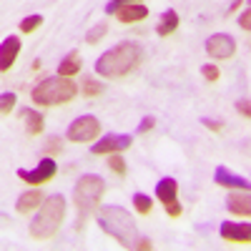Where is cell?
Wrapping results in <instances>:
<instances>
[{
    "mask_svg": "<svg viewBox=\"0 0 251 251\" xmlns=\"http://www.w3.org/2000/svg\"><path fill=\"white\" fill-rule=\"evenodd\" d=\"M141 60H143V48L133 40H123L96 60V73L100 78H123L131 71H136Z\"/></svg>",
    "mask_w": 251,
    "mask_h": 251,
    "instance_id": "obj_1",
    "label": "cell"
},
{
    "mask_svg": "<svg viewBox=\"0 0 251 251\" xmlns=\"http://www.w3.org/2000/svg\"><path fill=\"white\" fill-rule=\"evenodd\" d=\"M98 226L106 234H111L123 249H133L136 241H138L136 221L121 206H100V211H98Z\"/></svg>",
    "mask_w": 251,
    "mask_h": 251,
    "instance_id": "obj_2",
    "label": "cell"
},
{
    "mask_svg": "<svg viewBox=\"0 0 251 251\" xmlns=\"http://www.w3.org/2000/svg\"><path fill=\"white\" fill-rule=\"evenodd\" d=\"M103 191H106V181H103L98 174H88L83 176L75 188H73V206L78 211V221H75V228H83L86 219L91 216V211L98 206Z\"/></svg>",
    "mask_w": 251,
    "mask_h": 251,
    "instance_id": "obj_3",
    "label": "cell"
},
{
    "mask_svg": "<svg viewBox=\"0 0 251 251\" xmlns=\"http://www.w3.org/2000/svg\"><path fill=\"white\" fill-rule=\"evenodd\" d=\"M66 216V199L63 194H53L40 203V211L30 221V236L33 239H50Z\"/></svg>",
    "mask_w": 251,
    "mask_h": 251,
    "instance_id": "obj_4",
    "label": "cell"
},
{
    "mask_svg": "<svg viewBox=\"0 0 251 251\" xmlns=\"http://www.w3.org/2000/svg\"><path fill=\"white\" fill-rule=\"evenodd\" d=\"M75 83L66 75H55V78H46L40 80L38 86L33 88L30 98L33 103H38V106H63V103L73 100L75 96Z\"/></svg>",
    "mask_w": 251,
    "mask_h": 251,
    "instance_id": "obj_5",
    "label": "cell"
},
{
    "mask_svg": "<svg viewBox=\"0 0 251 251\" xmlns=\"http://www.w3.org/2000/svg\"><path fill=\"white\" fill-rule=\"evenodd\" d=\"M98 133H100V121L96 116H80L68 126V141H73V143L93 141V138H98Z\"/></svg>",
    "mask_w": 251,
    "mask_h": 251,
    "instance_id": "obj_6",
    "label": "cell"
},
{
    "mask_svg": "<svg viewBox=\"0 0 251 251\" xmlns=\"http://www.w3.org/2000/svg\"><path fill=\"white\" fill-rule=\"evenodd\" d=\"M58 171V166L53 161V156H46L43 161H40L33 171H25V169H18V178H23L25 183L30 186H40V183H48Z\"/></svg>",
    "mask_w": 251,
    "mask_h": 251,
    "instance_id": "obj_7",
    "label": "cell"
},
{
    "mask_svg": "<svg viewBox=\"0 0 251 251\" xmlns=\"http://www.w3.org/2000/svg\"><path fill=\"white\" fill-rule=\"evenodd\" d=\"M206 53L216 58V60H226L236 53V40L226 33H214L211 38L206 40Z\"/></svg>",
    "mask_w": 251,
    "mask_h": 251,
    "instance_id": "obj_8",
    "label": "cell"
},
{
    "mask_svg": "<svg viewBox=\"0 0 251 251\" xmlns=\"http://www.w3.org/2000/svg\"><path fill=\"white\" fill-rule=\"evenodd\" d=\"M131 136H123V133H108V136H103L98 143H93V153L96 156H108V153H118L123 149H128L131 146Z\"/></svg>",
    "mask_w": 251,
    "mask_h": 251,
    "instance_id": "obj_9",
    "label": "cell"
},
{
    "mask_svg": "<svg viewBox=\"0 0 251 251\" xmlns=\"http://www.w3.org/2000/svg\"><path fill=\"white\" fill-rule=\"evenodd\" d=\"M219 234L224 241H234V244H251V224L244 221H224Z\"/></svg>",
    "mask_w": 251,
    "mask_h": 251,
    "instance_id": "obj_10",
    "label": "cell"
},
{
    "mask_svg": "<svg viewBox=\"0 0 251 251\" xmlns=\"http://www.w3.org/2000/svg\"><path fill=\"white\" fill-rule=\"evenodd\" d=\"M214 181L224 188H241V191H251V181H246L244 176L239 174H231L226 166H219L216 174H214Z\"/></svg>",
    "mask_w": 251,
    "mask_h": 251,
    "instance_id": "obj_11",
    "label": "cell"
},
{
    "mask_svg": "<svg viewBox=\"0 0 251 251\" xmlns=\"http://www.w3.org/2000/svg\"><path fill=\"white\" fill-rule=\"evenodd\" d=\"M20 53V38L18 35H8L3 40V46H0V68L3 71H10L13 63Z\"/></svg>",
    "mask_w": 251,
    "mask_h": 251,
    "instance_id": "obj_12",
    "label": "cell"
},
{
    "mask_svg": "<svg viewBox=\"0 0 251 251\" xmlns=\"http://www.w3.org/2000/svg\"><path fill=\"white\" fill-rule=\"evenodd\" d=\"M226 208L234 216L251 219V191H246V194H231V196H228V201H226Z\"/></svg>",
    "mask_w": 251,
    "mask_h": 251,
    "instance_id": "obj_13",
    "label": "cell"
},
{
    "mask_svg": "<svg viewBox=\"0 0 251 251\" xmlns=\"http://www.w3.org/2000/svg\"><path fill=\"white\" fill-rule=\"evenodd\" d=\"M118 20L121 23H138V20H146V15H149V8L141 5V3H128L116 10Z\"/></svg>",
    "mask_w": 251,
    "mask_h": 251,
    "instance_id": "obj_14",
    "label": "cell"
},
{
    "mask_svg": "<svg viewBox=\"0 0 251 251\" xmlns=\"http://www.w3.org/2000/svg\"><path fill=\"white\" fill-rule=\"evenodd\" d=\"M176 196H178V181L176 178H161L158 183H156V199L166 206V203H171V201H176Z\"/></svg>",
    "mask_w": 251,
    "mask_h": 251,
    "instance_id": "obj_15",
    "label": "cell"
},
{
    "mask_svg": "<svg viewBox=\"0 0 251 251\" xmlns=\"http://www.w3.org/2000/svg\"><path fill=\"white\" fill-rule=\"evenodd\" d=\"M43 201H46V199H43V194H40L38 188H33V191H28V194H23V196L18 199L15 211H18V214H30L33 208H38Z\"/></svg>",
    "mask_w": 251,
    "mask_h": 251,
    "instance_id": "obj_16",
    "label": "cell"
},
{
    "mask_svg": "<svg viewBox=\"0 0 251 251\" xmlns=\"http://www.w3.org/2000/svg\"><path fill=\"white\" fill-rule=\"evenodd\" d=\"M20 118L25 121V128H28V133L30 136H38V133H43V116H40L38 111H33V108H23L20 111Z\"/></svg>",
    "mask_w": 251,
    "mask_h": 251,
    "instance_id": "obj_17",
    "label": "cell"
},
{
    "mask_svg": "<svg viewBox=\"0 0 251 251\" xmlns=\"http://www.w3.org/2000/svg\"><path fill=\"white\" fill-rule=\"evenodd\" d=\"M78 71H80V53H78V50H71L66 58L60 60V66H58V75L71 78V75H75Z\"/></svg>",
    "mask_w": 251,
    "mask_h": 251,
    "instance_id": "obj_18",
    "label": "cell"
},
{
    "mask_svg": "<svg viewBox=\"0 0 251 251\" xmlns=\"http://www.w3.org/2000/svg\"><path fill=\"white\" fill-rule=\"evenodd\" d=\"M176 28H178V13H176V10H166V13L161 15V23H158L156 33H158L161 38H166V35H171Z\"/></svg>",
    "mask_w": 251,
    "mask_h": 251,
    "instance_id": "obj_19",
    "label": "cell"
},
{
    "mask_svg": "<svg viewBox=\"0 0 251 251\" xmlns=\"http://www.w3.org/2000/svg\"><path fill=\"white\" fill-rule=\"evenodd\" d=\"M133 206H136V211L138 214H151V208H153V201L146 196V194H133Z\"/></svg>",
    "mask_w": 251,
    "mask_h": 251,
    "instance_id": "obj_20",
    "label": "cell"
},
{
    "mask_svg": "<svg viewBox=\"0 0 251 251\" xmlns=\"http://www.w3.org/2000/svg\"><path fill=\"white\" fill-rule=\"evenodd\" d=\"M100 93H103V83H100V80H93L91 75L83 80V96L93 98V96H100Z\"/></svg>",
    "mask_w": 251,
    "mask_h": 251,
    "instance_id": "obj_21",
    "label": "cell"
},
{
    "mask_svg": "<svg viewBox=\"0 0 251 251\" xmlns=\"http://www.w3.org/2000/svg\"><path fill=\"white\" fill-rule=\"evenodd\" d=\"M108 33V23H98V25H93L91 30H88V35H86V43H98V40L103 38V35H106Z\"/></svg>",
    "mask_w": 251,
    "mask_h": 251,
    "instance_id": "obj_22",
    "label": "cell"
},
{
    "mask_svg": "<svg viewBox=\"0 0 251 251\" xmlns=\"http://www.w3.org/2000/svg\"><path fill=\"white\" fill-rule=\"evenodd\" d=\"M108 169H111L116 176H126V161H123L118 153H108Z\"/></svg>",
    "mask_w": 251,
    "mask_h": 251,
    "instance_id": "obj_23",
    "label": "cell"
},
{
    "mask_svg": "<svg viewBox=\"0 0 251 251\" xmlns=\"http://www.w3.org/2000/svg\"><path fill=\"white\" fill-rule=\"evenodd\" d=\"M40 23H43V15H30L25 20H20V30H23V33H33L35 28H40Z\"/></svg>",
    "mask_w": 251,
    "mask_h": 251,
    "instance_id": "obj_24",
    "label": "cell"
},
{
    "mask_svg": "<svg viewBox=\"0 0 251 251\" xmlns=\"http://www.w3.org/2000/svg\"><path fill=\"white\" fill-rule=\"evenodd\" d=\"M60 151H63V141H60L58 136H53V138L46 143V149H43V153H46V156H53V158H55Z\"/></svg>",
    "mask_w": 251,
    "mask_h": 251,
    "instance_id": "obj_25",
    "label": "cell"
},
{
    "mask_svg": "<svg viewBox=\"0 0 251 251\" xmlns=\"http://www.w3.org/2000/svg\"><path fill=\"white\" fill-rule=\"evenodd\" d=\"M13 106H15V93H3L0 96V113L3 116H8L13 111Z\"/></svg>",
    "mask_w": 251,
    "mask_h": 251,
    "instance_id": "obj_26",
    "label": "cell"
},
{
    "mask_svg": "<svg viewBox=\"0 0 251 251\" xmlns=\"http://www.w3.org/2000/svg\"><path fill=\"white\" fill-rule=\"evenodd\" d=\"M201 75H203L208 83H216L221 73H219V68H216V66H211V63H206V66L201 68Z\"/></svg>",
    "mask_w": 251,
    "mask_h": 251,
    "instance_id": "obj_27",
    "label": "cell"
},
{
    "mask_svg": "<svg viewBox=\"0 0 251 251\" xmlns=\"http://www.w3.org/2000/svg\"><path fill=\"white\" fill-rule=\"evenodd\" d=\"M128 3H136V0H111V3L106 5V13H108V15H116V10H118V8L128 5Z\"/></svg>",
    "mask_w": 251,
    "mask_h": 251,
    "instance_id": "obj_28",
    "label": "cell"
},
{
    "mask_svg": "<svg viewBox=\"0 0 251 251\" xmlns=\"http://www.w3.org/2000/svg\"><path fill=\"white\" fill-rule=\"evenodd\" d=\"M163 208H166V214H169L171 219H178V216H181V211H183L178 201H171V203H166Z\"/></svg>",
    "mask_w": 251,
    "mask_h": 251,
    "instance_id": "obj_29",
    "label": "cell"
},
{
    "mask_svg": "<svg viewBox=\"0 0 251 251\" xmlns=\"http://www.w3.org/2000/svg\"><path fill=\"white\" fill-rule=\"evenodd\" d=\"M236 111H239L244 118H251V100H249V98L239 100V103H236Z\"/></svg>",
    "mask_w": 251,
    "mask_h": 251,
    "instance_id": "obj_30",
    "label": "cell"
},
{
    "mask_svg": "<svg viewBox=\"0 0 251 251\" xmlns=\"http://www.w3.org/2000/svg\"><path fill=\"white\" fill-rule=\"evenodd\" d=\"M239 25H241L244 30H251V8L244 10V13L239 15Z\"/></svg>",
    "mask_w": 251,
    "mask_h": 251,
    "instance_id": "obj_31",
    "label": "cell"
},
{
    "mask_svg": "<svg viewBox=\"0 0 251 251\" xmlns=\"http://www.w3.org/2000/svg\"><path fill=\"white\" fill-rule=\"evenodd\" d=\"M153 128V118L151 116H146L143 121H141V126H138V133H149Z\"/></svg>",
    "mask_w": 251,
    "mask_h": 251,
    "instance_id": "obj_32",
    "label": "cell"
},
{
    "mask_svg": "<svg viewBox=\"0 0 251 251\" xmlns=\"http://www.w3.org/2000/svg\"><path fill=\"white\" fill-rule=\"evenodd\" d=\"M201 123L206 126V128H211V131H221V128H224V123H221V121H211V118H203Z\"/></svg>",
    "mask_w": 251,
    "mask_h": 251,
    "instance_id": "obj_33",
    "label": "cell"
},
{
    "mask_svg": "<svg viewBox=\"0 0 251 251\" xmlns=\"http://www.w3.org/2000/svg\"><path fill=\"white\" fill-rule=\"evenodd\" d=\"M133 249H153V244H151V241H149V239H138V241H136V246H133Z\"/></svg>",
    "mask_w": 251,
    "mask_h": 251,
    "instance_id": "obj_34",
    "label": "cell"
},
{
    "mask_svg": "<svg viewBox=\"0 0 251 251\" xmlns=\"http://www.w3.org/2000/svg\"><path fill=\"white\" fill-rule=\"evenodd\" d=\"M241 3H244V0H234V3H231V8L226 10V15H231V13H236V8H239Z\"/></svg>",
    "mask_w": 251,
    "mask_h": 251,
    "instance_id": "obj_35",
    "label": "cell"
}]
</instances>
